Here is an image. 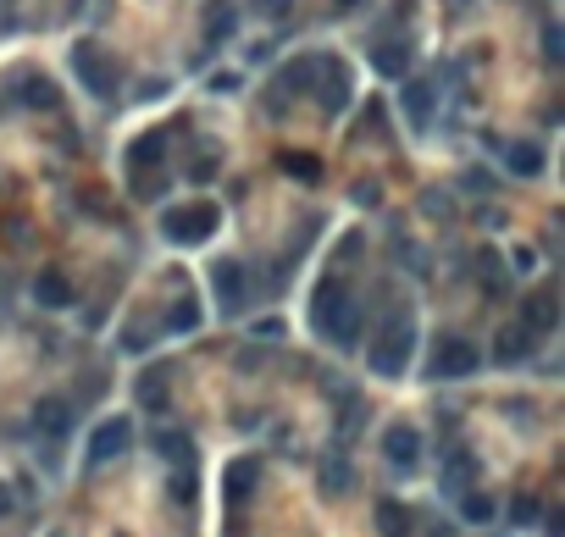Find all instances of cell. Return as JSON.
Listing matches in <instances>:
<instances>
[{"instance_id": "1", "label": "cell", "mask_w": 565, "mask_h": 537, "mask_svg": "<svg viewBox=\"0 0 565 537\" xmlns=\"http://www.w3.org/2000/svg\"><path fill=\"white\" fill-rule=\"evenodd\" d=\"M311 322H316V333H322L327 344L349 349L355 338H361V305H355L349 288L322 283V288H316V305H311Z\"/></svg>"}, {"instance_id": "2", "label": "cell", "mask_w": 565, "mask_h": 537, "mask_svg": "<svg viewBox=\"0 0 565 537\" xmlns=\"http://www.w3.org/2000/svg\"><path fill=\"white\" fill-rule=\"evenodd\" d=\"M217 205H178V211H167L161 216V233H167L172 244H200V239H211V233H217Z\"/></svg>"}, {"instance_id": "3", "label": "cell", "mask_w": 565, "mask_h": 537, "mask_svg": "<svg viewBox=\"0 0 565 537\" xmlns=\"http://www.w3.org/2000/svg\"><path fill=\"white\" fill-rule=\"evenodd\" d=\"M73 67H78V78L89 84V95H100V100L117 95V67H111V56L95 45V39H78L73 45Z\"/></svg>"}, {"instance_id": "4", "label": "cell", "mask_w": 565, "mask_h": 537, "mask_svg": "<svg viewBox=\"0 0 565 537\" xmlns=\"http://www.w3.org/2000/svg\"><path fill=\"white\" fill-rule=\"evenodd\" d=\"M405 360H410V316H399V322L383 333V344L372 349V371L377 377H399Z\"/></svg>"}, {"instance_id": "5", "label": "cell", "mask_w": 565, "mask_h": 537, "mask_svg": "<svg viewBox=\"0 0 565 537\" xmlns=\"http://www.w3.org/2000/svg\"><path fill=\"white\" fill-rule=\"evenodd\" d=\"M466 371H477V344L444 338V344L433 349V377H466Z\"/></svg>"}, {"instance_id": "6", "label": "cell", "mask_w": 565, "mask_h": 537, "mask_svg": "<svg viewBox=\"0 0 565 537\" xmlns=\"http://www.w3.org/2000/svg\"><path fill=\"white\" fill-rule=\"evenodd\" d=\"M316 72H322V106L327 111H344L349 106V67L333 56H316Z\"/></svg>"}, {"instance_id": "7", "label": "cell", "mask_w": 565, "mask_h": 537, "mask_svg": "<svg viewBox=\"0 0 565 537\" xmlns=\"http://www.w3.org/2000/svg\"><path fill=\"white\" fill-rule=\"evenodd\" d=\"M128 449V421H100L95 438H89V466H106V460H117V454Z\"/></svg>"}, {"instance_id": "8", "label": "cell", "mask_w": 565, "mask_h": 537, "mask_svg": "<svg viewBox=\"0 0 565 537\" xmlns=\"http://www.w3.org/2000/svg\"><path fill=\"white\" fill-rule=\"evenodd\" d=\"M521 327H527V333H554V327H560V299H554V288H538V294L527 299Z\"/></svg>"}, {"instance_id": "9", "label": "cell", "mask_w": 565, "mask_h": 537, "mask_svg": "<svg viewBox=\"0 0 565 537\" xmlns=\"http://www.w3.org/2000/svg\"><path fill=\"white\" fill-rule=\"evenodd\" d=\"M211 283H217V294H222L228 311H239V305H244V266L239 261H217V266H211Z\"/></svg>"}, {"instance_id": "10", "label": "cell", "mask_w": 565, "mask_h": 537, "mask_svg": "<svg viewBox=\"0 0 565 537\" xmlns=\"http://www.w3.org/2000/svg\"><path fill=\"white\" fill-rule=\"evenodd\" d=\"M383 454L394 460L399 471H410V466L421 460V438H416L410 427H388V438H383Z\"/></svg>"}, {"instance_id": "11", "label": "cell", "mask_w": 565, "mask_h": 537, "mask_svg": "<svg viewBox=\"0 0 565 537\" xmlns=\"http://www.w3.org/2000/svg\"><path fill=\"white\" fill-rule=\"evenodd\" d=\"M372 67L383 72V78H405L410 72V45L405 39H383V45L372 50Z\"/></svg>"}, {"instance_id": "12", "label": "cell", "mask_w": 565, "mask_h": 537, "mask_svg": "<svg viewBox=\"0 0 565 537\" xmlns=\"http://www.w3.org/2000/svg\"><path fill=\"white\" fill-rule=\"evenodd\" d=\"M34 427L50 432V438H61V432L73 427V410L61 405V399H39V405H34Z\"/></svg>"}, {"instance_id": "13", "label": "cell", "mask_w": 565, "mask_h": 537, "mask_svg": "<svg viewBox=\"0 0 565 537\" xmlns=\"http://www.w3.org/2000/svg\"><path fill=\"white\" fill-rule=\"evenodd\" d=\"M17 100H23V106H39V111H56V84H50V78H39V72H28L23 84H17Z\"/></svg>"}, {"instance_id": "14", "label": "cell", "mask_w": 565, "mask_h": 537, "mask_svg": "<svg viewBox=\"0 0 565 537\" xmlns=\"http://www.w3.org/2000/svg\"><path fill=\"white\" fill-rule=\"evenodd\" d=\"M34 299H39V305H50V311H61V305L73 299V288H67V277H61V272H39Z\"/></svg>"}, {"instance_id": "15", "label": "cell", "mask_w": 565, "mask_h": 537, "mask_svg": "<svg viewBox=\"0 0 565 537\" xmlns=\"http://www.w3.org/2000/svg\"><path fill=\"white\" fill-rule=\"evenodd\" d=\"M139 405H145V410L167 405V366H150L145 377H139Z\"/></svg>"}, {"instance_id": "16", "label": "cell", "mask_w": 565, "mask_h": 537, "mask_svg": "<svg viewBox=\"0 0 565 537\" xmlns=\"http://www.w3.org/2000/svg\"><path fill=\"white\" fill-rule=\"evenodd\" d=\"M433 106H438V89L427 84V78L405 89V111H410V117H416V122H427V111H433Z\"/></svg>"}, {"instance_id": "17", "label": "cell", "mask_w": 565, "mask_h": 537, "mask_svg": "<svg viewBox=\"0 0 565 537\" xmlns=\"http://www.w3.org/2000/svg\"><path fill=\"white\" fill-rule=\"evenodd\" d=\"M255 482H261V466H255V460H233V471H228V499H244Z\"/></svg>"}, {"instance_id": "18", "label": "cell", "mask_w": 565, "mask_h": 537, "mask_svg": "<svg viewBox=\"0 0 565 537\" xmlns=\"http://www.w3.org/2000/svg\"><path fill=\"white\" fill-rule=\"evenodd\" d=\"M505 167H510V172H521V178H532V172L543 167L538 144H510V150H505Z\"/></svg>"}, {"instance_id": "19", "label": "cell", "mask_w": 565, "mask_h": 537, "mask_svg": "<svg viewBox=\"0 0 565 537\" xmlns=\"http://www.w3.org/2000/svg\"><path fill=\"white\" fill-rule=\"evenodd\" d=\"M322 471H327V477H322V493H333V499H338V493L349 488V460H338V454H327V460H322Z\"/></svg>"}, {"instance_id": "20", "label": "cell", "mask_w": 565, "mask_h": 537, "mask_svg": "<svg viewBox=\"0 0 565 537\" xmlns=\"http://www.w3.org/2000/svg\"><path fill=\"white\" fill-rule=\"evenodd\" d=\"M316 84V56L294 61V67H283V89H311Z\"/></svg>"}, {"instance_id": "21", "label": "cell", "mask_w": 565, "mask_h": 537, "mask_svg": "<svg viewBox=\"0 0 565 537\" xmlns=\"http://www.w3.org/2000/svg\"><path fill=\"white\" fill-rule=\"evenodd\" d=\"M377 526H383V537H405L410 532V521H405L399 504H383V510H377Z\"/></svg>"}, {"instance_id": "22", "label": "cell", "mask_w": 565, "mask_h": 537, "mask_svg": "<svg viewBox=\"0 0 565 537\" xmlns=\"http://www.w3.org/2000/svg\"><path fill=\"white\" fill-rule=\"evenodd\" d=\"M194 322H200V305H194V299H178V305H172V316H167V327H172V333H189Z\"/></svg>"}, {"instance_id": "23", "label": "cell", "mask_w": 565, "mask_h": 537, "mask_svg": "<svg viewBox=\"0 0 565 537\" xmlns=\"http://www.w3.org/2000/svg\"><path fill=\"white\" fill-rule=\"evenodd\" d=\"M283 172H289V178H305V183H316V178H322L316 156H283Z\"/></svg>"}, {"instance_id": "24", "label": "cell", "mask_w": 565, "mask_h": 537, "mask_svg": "<svg viewBox=\"0 0 565 537\" xmlns=\"http://www.w3.org/2000/svg\"><path fill=\"white\" fill-rule=\"evenodd\" d=\"M532 349V333L527 327H516V333H505V344H499V360H521Z\"/></svg>"}, {"instance_id": "25", "label": "cell", "mask_w": 565, "mask_h": 537, "mask_svg": "<svg viewBox=\"0 0 565 537\" xmlns=\"http://www.w3.org/2000/svg\"><path fill=\"white\" fill-rule=\"evenodd\" d=\"M156 449H161V454H172L178 466H189V443H183L178 432H161V438H156Z\"/></svg>"}, {"instance_id": "26", "label": "cell", "mask_w": 565, "mask_h": 537, "mask_svg": "<svg viewBox=\"0 0 565 537\" xmlns=\"http://www.w3.org/2000/svg\"><path fill=\"white\" fill-rule=\"evenodd\" d=\"M250 6H255V17H272V23H277V17H289L294 0H250Z\"/></svg>"}, {"instance_id": "27", "label": "cell", "mask_w": 565, "mask_h": 537, "mask_svg": "<svg viewBox=\"0 0 565 537\" xmlns=\"http://www.w3.org/2000/svg\"><path fill=\"white\" fill-rule=\"evenodd\" d=\"M482 277H488V288H493V294H505V272H499V261H493L488 250H482Z\"/></svg>"}, {"instance_id": "28", "label": "cell", "mask_w": 565, "mask_h": 537, "mask_svg": "<svg viewBox=\"0 0 565 537\" xmlns=\"http://www.w3.org/2000/svg\"><path fill=\"white\" fill-rule=\"evenodd\" d=\"M510 515H516L521 526H527V521H538V499H527V493H516V504H510Z\"/></svg>"}, {"instance_id": "29", "label": "cell", "mask_w": 565, "mask_h": 537, "mask_svg": "<svg viewBox=\"0 0 565 537\" xmlns=\"http://www.w3.org/2000/svg\"><path fill=\"white\" fill-rule=\"evenodd\" d=\"M488 515H493V504L482 499V493H471L466 499V521H488Z\"/></svg>"}, {"instance_id": "30", "label": "cell", "mask_w": 565, "mask_h": 537, "mask_svg": "<svg viewBox=\"0 0 565 537\" xmlns=\"http://www.w3.org/2000/svg\"><path fill=\"white\" fill-rule=\"evenodd\" d=\"M543 50H549V61H560V28H549V34H543Z\"/></svg>"}, {"instance_id": "31", "label": "cell", "mask_w": 565, "mask_h": 537, "mask_svg": "<svg viewBox=\"0 0 565 537\" xmlns=\"http://www.w3.org/2000/svg\"><path fill=\"white\" fill-rule=\"evenodd\" d=\"M12 510V488H0V515Z\"/></svg>"}]
</instances>
